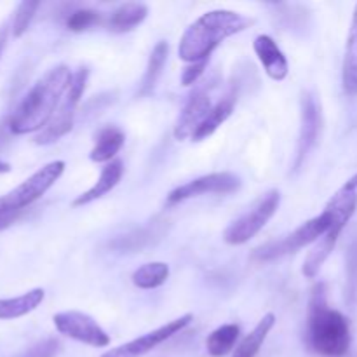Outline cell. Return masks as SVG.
<instances>
[{
  "instance_id": "cell-5",
  "label": "cell",
  "mask_w": 357,
  "mask_h": 357,
  "mask_svg": "<svg viewBox=\"0 0 357 357\" xmlns=\"http://www.w3.org/2000/svg\"><path fill=\"white\" fill-rule=\"evenodd\" d=\"M333 223L335 213L326 206L319 216L302 223L298 229L293 230L291 234L284 236L282 239L271 241V243L257 248L253 253V258L258 261H272L278 260V258L286 257V255L296 253V251L302 250V248L316 243L319 237L326 236V232L333 227Z\"/></svg>"
},
{
  "instance_id": "cell-8",
  "label": "cell",
  "mask_w": 357,
  "mask_h": 357,
  "mask_svg": "<svg viewBox=\"0 0 357 357\" xmlns=\"http://www.w3.org/2000/svg\"><path fill=\"white\" fill-rule=\"evenodd\" d=\"M279 204H281L279 190H271L261 195L250 211H246L241 218H237L236 222L227 227V230L223 232L225 243L232 244V246H241V244H246L248 241L253 239L267 225L268 220L275 215Z\"/></svg>"
},
{
  "instance_id": "cell-3",
  "label": "cell",
  "mask_w": 357,
  "mask_h": 357,
  "mask_svg": "<svg viewBox=\"0 0 357 357\" xmlns=\"http://www.w3.org/2000/svg\"><path fill=\"white\" fill-rule=\"evenodd\" d=\"M307 344L316 354L342 357L351 347V328L344 314L330 309L326 300V284L319 282L310 293L307 314Z\"/></svg>"
},
{
  "instance_id": "cell-30",
  "label": "cell",
  "mask_w": 357,
  "mask_h": 357,
  "mask_svg": "<svg viewBox=\"0 0 357 357\" xmlns=\"http://www.w3.org/2000/svg\"><path fill=\"white\" fill-rule=\"evenodd\" d=\"M349 274H351V291H356L357 288V244L351 250V264H349Z\"/></svg>"
},
{
  "instance_id": "cell-10",
  "label": "cell",
  "mask_w": 357,
  "mask_h": 357,
  "mask_svg": "<svg viewBox=\"0 0 357 357\" xmlns=\"http://www.w3.org/2000/svg\"><path fill=\"white\" fill-rule=\"evenodd\" d=\"M321 128H323V114H321V105L317 103L316 96L312 93H302L300 98V135H298V149H296L295 169L298 171L303 166L309 153L319 139Z\"/></svg>"
},
{
  "instance_id": "cell-11",
  "label": "cell",
  "mask_w": 357,
  "mask_h": 357,
  "mask_svg": "<svg viewBox=\"0 0 357 357\" xmlns=\"http://www.w3.org/2000/svg\"><path fill=\"white\" fill-rule=\"evenodd\" d=\"M241 185H243V181L234 173L204 174V176L195 178V180L180 185L173 192H169L167 204H178V202H183L187 199L199 197V195L206 194H234V192L239 190Z\"/></svg>"
},
{
  "instance_id": "cell-16",
  "label": "cell",
  "mask_w": 357,
  "mask_h": 357,
  "mask_svg": "<svg viewBox=\"0 0 357 357\" xmlns=\"http://www.w3.org/2000/svg\"><path fill=\"white\" fill-rule=\"evenodd\" d=\"M126 135L117 126H107L100 129L94 139V146L89 153V159L93 162H112L119 150L124 146Z\"/></svg>"
},
{
  "instance_id": "cell-33",
  "label": "cell",
  "mask_w": 357,
  "mask_h": 357,
  "mask_svg": "<svg viewBox=\"0 0 357 357\" xmlns=\"http://www.w3.org/2000/svg\"><path fill=\"white\" fill-rule=\"evenodd\" d=\"M344 188H347V190H357V174H354V176L344 185Z\"/></svg>"
},
{
  "instance_id": "cell-23",
  "label": "cell",
  "mask_w": 357,
  "mask_h": 357,
  "mask_svg": "<svg viewBox=\"0 0 357 357\" xmlns=\"http://www.w3.org/2000/svg\"><path fill=\"white\" fill-rule=\"evenodd\" d=\"M167 52H169V44H167L166 40L157 42L155 47L152 49L149 58V65H146L145 75H143L142 80V87H139V96H146V94L153 91L160 73H162L164 65H166L167 61Z\"/></svg>"
},
{
  "instance_id": "cell-34",
  "label": "cell",
  "mask_w": 357,
  "mask_h": 357,
  "mask_svg": "<svg viewBox=\"0 0 357 357\" xmlns=\"http://www.w3.org/2000/svg\"><path fill=\"white\" fill-rule=\"evenodd\" d=\"M9 171H10V166H9V164L0 162V173H9Z\"/></svg>"
},
{
  "instance_id": "cell-15",
  "label": "cell",
  "mask_w": 357,
  "mask_h": 357,
  "mask_svg": "<svg viewBox=\"0 0 357 357\" xmlns=\"http://www.w3.org/2000/svg\"><path fill=\"white\" fill-rule=\"evenodd\" d=\"M122 174H124V162H122L121 159H115L112 160V162H108L107 166L103 167V171H101L96 183H94L87 192L80 194L79 197L73 201V206H75V208H79V206H86L89 204V202L107 195L108 192H112L115 187H117Z\"/></svg>"
},
{
  "instance_id": "cell-25",
  "label": "cell",
  "mask_w": 357,
  "mask_h": 357,
  "mask_svg": "<svg viewBox=\"0 0 357 357\" xmlns=\"http://www.w3.org/2000/svg\"><path fill=\"white\" fill-rule=\"evenodd\" d=\"M239 326L237 324H223L211 331L206 340V349L213 357H223L229 354L239 338Z\"/></svg>"
},
{
  "instance_id": "cell-18",
  "label": "cell",
  "mask_w": 357,
  "mask_h": 357,
  "mask_svg": "<svg viewBox=\"0 0 357 357\" xmlns=\"http://www.w3.org/2000/svg\"><path fill=\"white\" fill-rule=\"evenodd\" d=\"M146 14H149V7L145 3H122L117 9L112 10L110 17H108V30L115 31V33L131 31L132 28H136L138 24H142L145 21Z\"/></svg>"
},
{
  "instance_id": "cell-2",
  "label": "cell",
  "mask_w": 357,
  "mask_h": 357,
  "mask_svg": "<svg viewBox=\"0 0 357 357\" xmlns=\"http://www.w3.org/2000/svg\"><path fill=\"white\" fill-rule=\"evenodd\" d=\"M255 21L239 13L227 9L209 10L195 20L181 35L178 45V56L187 63H197L209 59L211 52L225 38L241 33Z\"/></svg>"
},
{
  "instance_id": "cell-32",
  "label": "cell",
  "mask_w": 357,
  "mask_h": 357,
  "mask_svg": "<svg viewBox=\"0 0 357 357\" xmlns=\"http://www.w3.org/2000/svg\"><path fill=\"white\" fill-rule=\"evenodd\" d=\"M7 30H9V28H7V24H6V26L0 28V56H2L3 49H6V42H7Z\"/></svg>"
},
{
  "instance_id": "cell-6",
  "label": "cell",
  "mask_w": 357,
  "mask_h": 357,
  "mask_svg": "<svg viewBox=\"0 0 357 357\" xmlns=\"http://www.w3.org/2000/svg\"><path fill=\"white\" fill-rule=\"evenodd\" d=\"M63 171H65V162L63 160H54V162L45 164L37 173L26 178L21 185H17L14 190L0 197V215L24 211V208L33 204L37 199H40L59 180Z\"/></svg>"
},
{
  "instance_id": "cell-7",
  "label": "cell",
  "mask_w": 357,
  "mask_h": 357,
  "mask_svg": "<svg viewBox=\"0 0 357 357\" xmlns=\"http://www.w3.org/2000/svg\"><path fill=\"white\" fill-rule=\"evenodd\" d=\"M87 77H89V70L84 68V66L77 70V73L72 79V84H70V89L66 91L65 98L59 103L54 117L35 136V143L37 145H52V143H56L58 139H61L63 136H66L72 131L73 121H75L77 105H79L80 98H82L84 91H86Z\"/></svg>"
},
{
  "instance_id": "cell-26",
  "label": "cell",
  "mask_w": 357,
  "mask_h": 357,
  "mask_svg": "<svg viewBox=\"0 0 357 357\" xmlns=\"http://www.w3.org/2000/svg\"><path fill=\"white\" fill-rule=\"evenodd\" d=\"M38 6H40V3L33 2V0H26V2H21L20 6H17L16 14H14V21H13L14 37H21V35L28 30L35 13H37Z\"/></svg>"
},
{
  "instance_id": "cell-22",
  "label": "cell",
  "mask_w": 357,
  "mask_h": 357,
  "mask_svg": "<svg viewBox=\"0 0 357 357\" xmlns=\"http://www.w3.org/2000/svg\"><path fill=\"white\" fill-rule=\"evenodd\" d=\"M164 223L166 222H155L149 227L135 230V232L128 234V236L119 237L117 241L112 243V248L119 251H136L143 250L145 246H150L155 241H159L164 234Z\"/></svg>"
},
{
  "instance_id": "cell-19",
  "label": "cell",
  "mask_w": 357,
  "mask_h": 357,
  "mask_svg": "<svg viewBox=\"0 0 357 357\" xmlns=\"http://www.w3.org/2000/svg\"><path fill=\"white\" fill-rule=\"evenodd\" d=\"M342 84L344 91L349 96L357 94V6L352 16L351 33L347 38V47H345L344 68H342Z\"/></svg>"
},
{
  "instance_id": "cell-17",
  "label": "cell",
  "mask_w": 357,
  "mask_h": 357,
  "mask_svg": "<svg viewBox=\"0 0 357 357\" xmlns=\"http://www.w3.org/2000/svg\"><path fill=\"white\" fill-rule=\"evenodd\" d=\"M236 101H237L236 91L234 89L229 91V93H227L225 96L218 101V103L213 105V108H211V112L208 114V117H206L204 122L199 126L197 131L192 135V139H194V142H202V139L209 138V136H211L213 132H215L216 129H218L220 126H222L223 122H225L227 119L232 115L234 108H236Z\"/></svg>"
},
{
  "instance_id": "cell-21",
  "label": "cell",
  "mask_w": 357,
  "mask_h": 357,
  "mask_svg": "<svg viewBox=\"0 0 357 357\" xmlns=\"http://www.w3.org/2000/svg\"><path fill=\"white\" fill-rule=\"evenodd\" d=\"M275 324V316L274 314H265L260 321H258L257 326L253 328L250 335L241 340V344L237 345L236 352H234L232 357H257L258 352H260L261 345L267 340L268 333L274 328Z\"/></svg>"
},
{
  "instance_id": "cell-28",
  "label": "cell",
  "mask_w": 357,
  "mask_h": 357,
  "mask_svg": "<svg viewBox=\"0 0 357 357\" xmlns=\"http://www.w3.org/2000/svg\"><path fill=\"white\" fill-rule=\"evenodd\" d=\"M59 352V342L56 338H45V340L38 342L33 347L26 349L23 354L17 357H56Z\"/></svg>"
},
{
  "instance_id": "cell-4",
  "label": "cell",
  "mask_w": 357,
  "mask_h": 357,
  "mask_svg": "<svg viewBox=\"0 0 357 357\" xmlns=\"http://www.w3.org/2000/svg\"><path fill=\"white\" fill-rule=\"evenodd\" d=\"M328 208L335 213V223L330 230L326 232V236H323L317 243V246L314 248L309 253V257L303 261V275L309 279L316 278L317 272L321 271V267L324 265V261L328 260V257L331 255V251L337 246V241L340 237L342 230L345 229V225L349 223V220L354 216L356 208H357V194L356 190H347V188L342 187V190H338L333 195L330 202H328Z\"/></svg>"
},
{
  "instance_id": "cell-9",
  "label": "cell",
  "mask_w": 357,
  "mask_h": 357,
  "mask_svg": "<svg viewBox=\"0 0 357 357\" xmlns=\"http://www.w3.org/2000/svg\"><path fill=\"white\" fill-rule=\"evenodd\" d=\"M52 323L61 335L91 345V347H107L110 344L107 331L93 317L84 312H77V310L59 312L52 317Z\"/></svg>"
},
{
  "instance_id": "cell-1",
  "label": "cell",
  "mask_w": 357,
  "mask_h": 357,
  "mask_svg": "<svg viewBox=\"0 0 357 357\" xmlns=\"http://www.w3.org/2000/svg\"><path fill=\"white\" fill-rule=\"evenodd\" d=\"M72 79L73 75L66 65H58L45 72L14 110L9 121L10 131L14 135H28L38 129L42 131L54 117Z\"/></svg>"
},
{
  "instance_id": "cell-13",
  "label": "cell",
  "mask_w": 357,
  "mask_h": 357,
  "mask_svg": "<svg viewBox=\"0 0 357 357\" xmlns=\"http://www.w3.org/2000/svg\"><path fill=\"white\" fill-rule=\"evenodd\" d=\"M192 319H194L192 314H185V316L169 321V323H166L164 326L157 328V330L150 331V333L143 335V337L135 338V340L128 342V344L121 345V347L117 349H112L110 352H107V354L101 357H136L146 354V352H150L152 349H155L157 345L169 340L173 335L180 333L185 326L190 324Z\"/></svg>"
},
{
  "instance_id": "cell-31",
  "label": "cell",
  "mask_w": 357,
  "mask_h": 357,
  "mask_svg": "<svg viewBox=\"0 0 357 357\" xmlns=\"http://www.w3.org/2000/svg\"><path fill=\"white\" fill-rule=\"evenodd\" d=\"M23 211H16V213H6V215H0V230H3L6 227H9L10 223L16 222L17 218L21 216Z\"/></svg>"
},
{
  "instance_id": "cell-24",
  "label": "cell",
  "mask_w": 357,
  "mask_h": 357,
  "mask_svg": "<svg viewBox=\"0 0 357 357\" xmlns=\"http://www.w3.org/2000/svg\"><path fill=\"white\" fill-rule=\"evenodd\" d=\"M167 278H169V265L164 261H152L132 272V284L139 289H153L162 286Z\"/></svg>"
},
{
  "instance_id": "cell-29",
  "label": "cell",
  "mask_w": 357,
  "mask_h": 357,
  "mask_svg": "<svg viewBox=\"0 0 357 357\" xmlns=\"http://www.w3.org/2000/svg\"><path fill=\"white\" fill-rule=\"evenodd\" d=\"M208 61L209 59H204V61H197V63H190L187 68L183 70V75H181V82L183 86H194L201 75L204 73V70L208 68Z\"/></svg>"
},
{
  "instance_id": "cell-14",
  "label": "cell",
  "mask_w": 357,
  "mask_h": 357,
  "mask_svg": "<svg viewBox=\"0 0 357 357\" xmlns=\"http://www.w3.org/2000/svg\"><path fill=\"white\" fill-rule=\"evenodd\" d=\"M253 49L258 59L264 65L265 73L274 80H284L288 77L289 65L286 56L275 44V40L268 35H258L253 42Z\"/></svg>"
},
{
  "instance_id": "cell-27",
  "label": "cell",
  "mask_w": 357,
  "mask_h": 357,
  "mask_svg": "<svg viewBox=\"0 0 357 357\" xmlns=\"http://www.w3.org/2000/svg\"><path fill=\"white\" fill-rule=\"evenodd\" d=\"M100 21H101V16L100 13H96V10L79 9L75 10V13L70 14L68 21H66V26H68V30L72 31H84L87 30V28L98 24Z\"/></svg>"
},
{
  "instance_id": "cell-12",
  "label": "cell",
  "mask_w": 357,
  "mask_h": 357,
  "mask_svg": "<svg viewBox=\"0 0 357 357\" xmlns=\"http://www.w3.org/2000/svg\"><path fill=\"white\" fill-rule=\"evenodd\" d=\"M211 87L213 84L199 86L195 87V89L192 91L190 96H188L180 117H178L176 126H174V138H176L178 142L192 138V135L197 131L199 126L204 122V119L208 117V114L211 112Z\"/></svg>"
},
{
  "instance_id": "cell-20",
  "label": "cell",
  "mask_w": 357,
  "mask_h": 357,
  "mask_svg": "<svg viewBox=\"0 0 357 357\" xmlns=\"http://www.w3.org/2000/svg\"><path fill=\"white\" fill-rule=\"evenodd\" d=\"M44 300V289L35 288L16 298H0V319H16L37 309Z\"/></svg>"
}]
</instances>
